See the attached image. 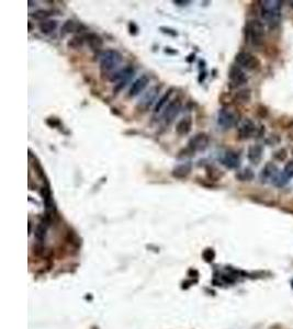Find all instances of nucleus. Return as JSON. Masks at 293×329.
I'll return each mask as SVG.
<instances>
[{"label": "nucleus", "mask_w": 293, "mask_h": 329, "mask_svg": "<svg viewBox=\"0 0 293 329\" xmlns=\"http://www.w3.org/2000/svg\"><path fill=\"white\" fill-rule=\"evenodd\" d=\"M248 159L253 164H258L263 157V147L259 145H253L248 149Z\"/></svg>", "instance_id": "a211bd4d"}, {"label": "nucleus", "mask_w": 293, "mask_h": 329, "mask_svg": "<svg viewBox=\"0 0 293 329\" xmlns=\"http://www.w3.org/2000/svg\"><path fill=\"white\" fill-rule=\"evenodd\" d=\"M53 14L52 11L49 10H37L33 13H31V17L35 20H40V21H46L49 17H51Z\"/></svg>", "instance_id": "4be33fe9"}, {"label": "nucleus", "mask_w": 293, "mask_h": 329, "mask_svg": "<svg viewBox=\"0 0 293 329\" xmlns=\"http://www.w3.org/2000/svg\"><path fill=\"white\" fill-rule=\"evenodd\" d=\"M256 132V125L252 120L246 119L241 122L240 126H238V137L241 140H247L255 134Z\"/></svg>", "instance_id": "9d476101"}, {"label": "nucleus", "mask_w": 293, "mask_h": 329, "mask_svg": "<svg viewBox=\"0 0 293 329\" xmlns=\"http://www.w3.org/2000/svg\"><path fill=\"white\" fill-rule=\"evenodd\" d=\"M46 229H48V227H46V224L44 223H41V224H38V226L36 227V231H35V237H36V239L42 243L44 242L45 239V237H46Z\"/></svg>", "instance_id": "5701e85b"}, {"label": "nucleus", "mask_w": 293, "mask_h": 329, "mask_svg": "<svg viewBox=\"0 0 293 329\" xmlns=\"http://www.w3.org/2000/svg\"><path fill=\"white\" fill-rule=\"evenodd\" d=\"M161 31H163L164 33H168V34H171L173 36H176L177 35V32L175 31V30H172V29H167V28H160Z\"/></svg>", "instance_id": "c85d7f7f"}, {"label": "nucleus", "mask_w": 293, "mask_h": 329, "mask_svg": "<svg viewBox=\"0 0 293 329\" xmlns=\"http://www.w3.org/2000/svg\"><path fill=\"white\" fill-rule=\"evenodd\" d=\"M214 256H215L214 250L211 249V248H207V249H205L203 251V258L205 259V261H207V262L212 261V260L214 259Z\"/></svg>", "instance_id": "bb28decb"}, {"label": "nucleus", "mask_w": 293, "mask_h": 329, "mask_svg": "<svg viewBox=\"0 0 293 329\" xmlns=\"http://www.w3.org/2000/svg\"><path fill=\"white\" fill-rule=\"evenodd\" d=\"M278 176V172H277V168L273 164H268L264 169L263 172H261V179L264 181L266 180H274L277 178Z\"/></svg>", "instance_id": "6ab92c4d"}, {"label": "nucleus", "mask_w": 293, "mask_h": 329, "mask_svg": "<svg viewBox=\"0 0 293 329\" xmlns=\"http://www.w3.org/2000/svg\"><path fill=\"white\" fill-rule=\"evenodd\" d=\"M77 29H78V25H77L75 21L67 20L63 25V27H61V33L63 34L73 33L75 31H77Z\"/></svg>", "instance_id": "412c9836"}, {"label": "nucleus", "mask_w": 293, "mask_h": 329, "mask_svg": "<svg viewBox=\"0 0 293 329\" xmlns=\"http://www.w3.org/2000/svg\"><path fill=\"white\" fill-rule=\"evenodd\" d=\"M235 62L241 68H245L248 71H255L260 66L259 59L248 52H240L235 56Z\"/></svg>", "instance_id": "20e7f679"}, {"label": "nucleus", "mask_w": 293, "mask_h": 329, "mask_svg": "<svg viewBox=\"0 0 293 329\" xmlns=\"http://www.w3.org/2000/svg\"><path fill=\"white\" fill-rule=\"evenodd\" d=\"M174 4L178 6H187V5H190L191 2H188V0H175Z\"/></svg>", "instance_id": "c756f323"}, {"label": "nucleus", "mask_w": 293, "mask_h": 329, "mask_svg": "<svg viewBox=\"0 0 293 329\" xmlns=\"http://www.w3.org/2000/svg\"><path fill=\"white\" fill-rule=\"evenodd\" d=\"M82 42H83V40H82L81 36H75L68 42V47L72 48V49H79V48H81Z\"/></svg>", "instance_id": "a878e982"}, {"label": "nucleus", "mask_w": 293, "mask_h": 329, "mask_svg": "<svg viewBox=\"0 0 293 329\" xmlns=\"http://www.w3.org/2000/svg\"><path fill=\"white\" fill-rule=\"evenodd\" d=\"M29 31H32V24L31 22H29Z\"/></svg>", "instance_id": "7c9ffc66"}, {"label": "nucleus", "mask_w": 293, "mask_h": 329, "mask_svg": "<svg viewBox=\"0 0 293 329\" xmlns=\"http://www.w3.org/2000/svg\"><path fill=\"white\" fill-rule=\"evenodd\" d=\"M38 28H40V31L43 33V34H50L52 32H54L56 30L57 28V21L56 20H46V21H43L40 24V26H38Z\"/></svg>", "instance_id": "aec40b11"}, {"label": "nucleus", "mask_w": 293, "mask_h": 329, "mask_svg": "<svg viewBox=\"0 0 293 329\" xmlns=\"http://www.w3.org/2000/svg\"><path fill=\"white\" fill-rule=\"evenodd\" d=\"M133 75H134V68L131 66H128L125 68H123V70H121L120 72L115 73L110 78L111 81L118 82L117 86H115V93L124 87L128 83V81L133 77Z\"/></svg>", "instance_id": "39448f33"}, {"label": "nucleus", "mask_w": 293, "mask_h": 329, "mask_svg": "<svg viewBox=\"0 0 293 329\" xmlns=\"http://www.w3.org/2000/svg\"><path fill=\"white\" fill-rule=\"evenodd\" d=\"M171 96H172V90H169L167 94H165L163 97L159 99L156 106H155V112H159L161 109L164 108V105L167 103V101L169 100V98H171Z\"/></svg>", "instance_id": "b1692460"}, {"label": "nucleus", "mask_w": 293, "mask_h": 329, "mask_svg": "<svg viewBox=\"0 0 293 329\" xmlns=\"http://www.w3.org/2000/svg\"><path fill=\"white\" fill-rule=\"evenodd\" d=\"M236 177L240 179L241 181H249L254 178V173L252 172L250 169H245L243 171H241L240 173H238Z\"/></svg>", "instance_id": "393cba45"}, {"label": "nucleus", "mask_w": 293, "mask_h": 329, "mask_svg": "<svg viewBox=\"0 0 293 329\" xmlns=\"http://www.w3.org/2000/svg\"><path fill=\"white\" fill-rule=\"evenodd\" d=\"M266 30L265 25L260 20L253 19L247 22L246 26V39L253 47L259 48L265 42Z\"/></svg>", "instance_id": "f03ea898"}, {"label": "nucleus", "mask_w": 293, "mask_h": 329, "mask_svg": "<svg viewBox=\"0 0 293 329\" xmlns=\"http://www.w3.org/2000/svg\"><path fill=\"white\" fill-rule=\"evenodd\" d=\"M281 2L277 0H267L261 3V18L265 24L270 27H278L281 21Z\"/></svg>", "instance_id": "f257e3e1"}, {"label": "nucleus", "mask_w": 293, "mask_h": 329, "mask_svg": "<svg viewBox=\"0 0 293 329\" xmlns=\"http://www.w3.org/2000/svg\"><path fill=\"white\" fill-rule=\"evenodd\" d=\"M122 62L121 53L115 50H108L101 55L100 59V70L102 74H109L117 70Z\"/></svg>", "instance_id": "7ed1b4c3"}, {"label": "nucleus", "mask_w": 293, "mask_h": 329, "mask_svg": "<svg viewBox=\"0 0 293 329\" xmlns=\"http://www.w3.org/2000/svg\"><path fill=\"white\" fill-rule=\"evenodd\" d=\"M237 98L242 100V102H247L249 100V94L248 91H241L240 94H238Z\"/></svg>", "instance_id": "cd10ccee"}, {"label": "nucleus", "mask_w": 293, "mask_h": 329, "mask_svg": "<svg viewBox=\"0 0 293 329\" xmlns=\"http://www.w3.org/2000/svg\"><path fill=\"white\" fill-rule=\"evenodd\" d=\"M158 93H159V88L158 87H154L152 88L149 93H146L144 95V97L141 99L140 102H138L137 104V108L138 109H142L143 111H146L148 110L150 106L155 102V100L157 99V96H158Z\"/></svg>", "instance_id": "f8f14e48"}, {"label": "nucleus", "mask_w": 293, "mask_h": 329, "mask_svg": "<svg viewBox=\"0 0 293 329\" xmlns=\"http://www.w3.org/2000/svg\"><path fill=\"white\" fill-rule=\"evenodd\" d=\"M221 162L227 169H237L241 166V157L236 151L228 150L223 155Z\"/></svg>", "instance_id": "9b49d317"}, {"label": "nucleus", "mask_w": 293, "mask_h": 329, "mask_svg": "<svg viewBox=\"0 0 293 329\" xmlns=\"http://www.w3.org/2000/svg\"><path fill=\"white\" fill-rule=\"evenodd\" d=\"M191 169H192V166L190 163H183L181 165L176 166L172 171V174L176 179H184L190 174Z\"/></svg>", "instance_id": "2eb2a0df"}, {"label": "nucleus", "mask_w": 293, "mask_h": 329, "mask_svg": "<svg viewBox=\"0 0 293 329\" xmlns=\"http://www.w3.org/2000/svg\"><path fill=\"white\" fill-rule=\"evenodd\" d=\"M237 121H238V117L233 110H229V109L220 110L218 116V123L222 128L228 129L231 127H233L234 125H236Z\"/></svg>", "instance_id": "423d86ee"}, {"label": "nucleus", "mask_w": 293, "mask_h": 329, "mask_svg": "<svg viewBox=\"0 0 293 329\" xmlns=\"http://www.w3.org/2000/svg\"><path fill=\"white\" fill-rule=\"evenodd\" d=\"M192 127V119L191 117H186L181 119L176 125V132L179 136L188 135Z\"/></svg>", "instance_id": "dca6fc26"}, {"label": "nucleus", "mask_w": 293, "mask_h": 329, "mask_svg": "<svg viewBox=\"0 0 293 329\" xmlns=\"http://www.w3.org/2000/svg\"><path fill=\"white\" fill-rule=\"evenodd\" d=\"M180 110H181V101L179 99H175V100L169 102L163 113V121L165 122V124L167 125L171 124L176 119V117L178 116Z\"/></svg>", "instance_id": "6e6552de"}, {"label": "nucleus", "mask_w": 293, "mask_h": 329, "mask_svg": "<svg viewBox=\"0 0 293 329\" xmlns=\"http://www.w3.org/2000/svg\"><path fill=\"white\" fill-rule=\"evenodd\" d=\"M292 177H293V160H291V162H289L286 165L281 174L277 176V178L275 179L274 183L276 182L277 186L282 187V186L286 185V183L289 181V179H291Z\"/></svg>", "instance_id": "4468645a"}, {"label": "nucleus", "mask_w": 293, "mask_h": 329, "mask_svg": "<svg viewBox=\"0 0 293 329\" xmlns=\"http://www.w3.org/2000/svg\"><path fill=\"white\" fill-rule=\"evenodd\" d=\"M149 82H150V78L148 77V76L146 75H143L141 76L140 78H137L133 83H132V86H131L130 88V91H129V97L131 98H133V97H136L138 95H141L144 89L148 87L149 85Z\"/></svg>", "instance_id": "ddd939ff"}, {"label": "nucleus", "mask_w": 293, "mask_h": 329, "mask_svg": "<svg viewBox=\"0 0 293 329\" xmlns=\"http://www.w3.org/2000/svg\"><path fill=\"white\" fill-rule=\"evenodd\" d=\"M228 78H229L231 82L233 83V86H235V87L243 86V85H245L246 82H247V76H246V74L244 73L242 68L237 65H233L232 67L229 68Z\"/></svg>", "instance_id": "1a4fd4ad"}, {"label": "nucleus", "mask_w": 293, "mask_h": 329, "mask_svg": "<svg viewBox=\"0 0 293 329\" xmlns=\"http://www.w3.org/2000/svg\"><path fill=\"white\" fill-rule=\"evenodd\" d=\"M207 145H209V136L205 133H198L189 141L187 150H189L191 154H194V152L204 150L207 147Z\"/></svg>", "instance_id": "0eeeda50"}, {"label": "nucleus", "mask_w": 293, "mask_h": 329, "mask_svg": "<svg viewBox=\"0 0 293 329\" xmlns=\"http://www.w3.org/2000/svg\"><path fill=\"white\" fill-rule=\"evenodd\" d=\"M87 42H88V45H89V48L92 50V51H100L102 49L103 47V40L101 39V36L96 34V33H90L88 34L87 36Z\"/></svg>", "instance_id": "f3484780"}]
</instances>
